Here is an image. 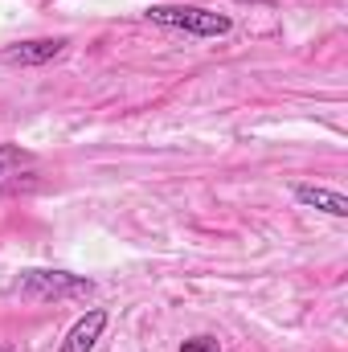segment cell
I'll return each mask as SVG.
<instances>
[{
  "label": "cell",
  "instance_id": "2",
  "mask_svg": "<svg viewBox=\"0 0 348 352\" xmlns=\"http://www.w3.org/2000/svg\"><path fill=\"white\" fill-rule=\"evenodd\" d=\"M148 21H156L164 29H180L188 37H226L234 29V21L226 12H209V8H197V4H152Z\"/></svg>",
  "mask_w": 348,
  "mask_h": 352
},
{
  "label": "cell",
  "instance_id": "3",
  "mask_svg": "<svg viewBox=\"0 0 348 352\" xmlns=\"http://www.w3.org/2000/svg\"><path fill=\"white\" fill-rule=\"evenodd\" d=\"M37 180V156L21 144H0V192H21Z\"/></svg>",
  "mask_w": 348,
  "mask_h": 352
},
{
  "label": "cell",
  "instance_id": "6",
  "mask_svg": "<svg viewBox=\"0 0 348 352\" xmlns=\"http://www.w3.org/2000/svg\"><path fill=\"white\" fill-rule=\"evenodd\" d=\"M295 201L307 205V209H320V213H332V217H348V197L336 188H320V184H295Z\"/></svg>",
  "mask_w": 348,
  "mask_h": 352
},
{
  "label": "cell",
  "instance_id": "4",
  "mask_svg": "<svg viewBox=\"0 0 348 352\" xmlns=\"http://www.w3.org/2000/svg\"><path fill=\"white\" fill-rule=\"evenodd\" d=\"M62 54H66V41L62 37H33V41L12 45L4 54V62H12V66H45V62H54Z\"/></svg>",
  "mask_w": 348,
  "mask_h": 352
},
{
  "label": "cell",
  "instance_id": "5",
  "mask_svg": "<svg viewBox=\"0 0 348 352\" xmlns=\"http://www.w3.org/2000/svg\"><path fill=\"white\" fill-rule=\"evenodd\" d=\"M102 328H107V311H102V307H90L87 316H83V320L66 332L62 352H94L98 336H102Z\"/></svg>",
  "mask_w": 348,
  "mask_h": 352
},
{
  "label": "cell",
  "instance_id": "1",
  "mask_svg": "<svg viewBox=\"0 0 348 352\" xmlns=\"http://www.w3.org/2000/svg\"><path fill=\"white\" fill-rule=\"evenodd\" d=\"M12 295L29 299V303H62V299H90L94 283L70 270H25L12 283Z\"/></svg>",
  "mask_w": 348,
  "mask_h": 352
},
{
  "label": "cell",
  "instance_id": "7",
  "mask_svg": "<svg viewBox=\"0 0 348 352\" xmlns=\"http://www.w3.org/2000/svg\"><path fill=\"white\" fill-rule=\"evenodd\" d=\"M180 352H221L217 349V340H209V336H193V340H184Z\"/></svg>",
  "mask_w": 348,
  "mask_h": 352
},
{
  "label": "cell",
  "instance_id": "8",
  "mask_svg": "<svg viewBox=\"0 0 348 352\" xmlns=\"http://www.w3.org/2000/svg\"><path fill=\"white\" fill-rule=\"evenodd\" d=\"M0 352H21L17 344H0Z\"/></svg>",
  "mask_w": 348,
  "mask_h": 352
},
{
  "label": "cell",
  "instance_id": "9",
  "mask_svg": "<svg viewBox=\"0 0 348 352\" xmlns=\"http://www.w3.org/2000/svg\"><path fill=\"white\" fill-rule=\"evenodd\" d=\"M266 4H270V0H266Z\"/></svg>",
  "mask_w": 348,
  "mask_h": 352
}]
</instances>
